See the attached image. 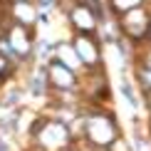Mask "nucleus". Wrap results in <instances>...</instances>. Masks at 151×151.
<instances>
[{"instance_id":"1","label":"nucleus","mask_w":151,"mask_h":151,"mask_svg":"<svg viewBox=\"0 0 151 151\" xmlns=\"http://www.w3.org/2000/svg\"><path fill=\"white\" fill-rule=\"evenodd\" d=\"M114 8L116 12H131V10H136V8H141V0H114Z\"/></svg>"},{"instance_id":"2","label":"nucleus","mask_w":151,"mask_h":151,"mask_svg":"<svg viewBox=\"0 0 151 151\" xmlns=\"http://www.w3.org/2000/svg\"><path fill=\"white\" fill-rule=\"evenodd\" d=\"M139 82H141L144 89L151 92V67H141L139 70Z\"/></svg>"},{"instance_id":"3","label":"nucleus","mask_w":151,"mask_h":151,"mask_svg":"<svg viewBox=\"0 0 151 151\" xmlns=\"http://www.w3.org/2000/svg\"><path fill=\"white\" fill-rule=\"evenodd\" d=\"M136 151H146V146H144V144H141L139 139H136Z\"/></svg>"},{"instance_id":"4","label":"nucleus","mask_w":151,"mask_h":151,"mask_svg":"<svg viewBox=\"0 0 151 151\" xmlns=\"http://www.w3.org/2000/svg\"><path fill=\"white\" fill-rule=\"evenodd\" d=\"M0 151H3V146H0Z\"/></svg>"},{"instance_id":"5","label":"nucleus","mask_w":151,"mask_h":151,"mask_svg":"<svg viewBox=\"0 0 151 151\" xmlns=\"http://www.w3.org/2000/svg\"><path fill=\"white\" fill-rule=\"evenodd\" d=\"M149 30H151V27H149Z\"/></svg>"}]
</instances>
